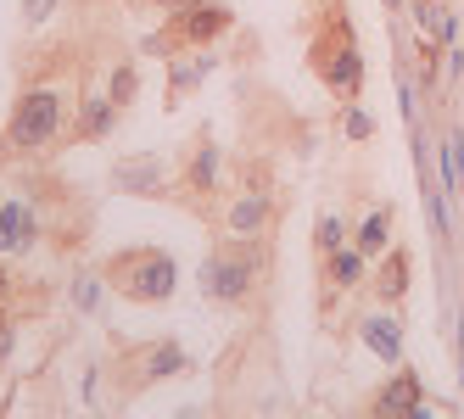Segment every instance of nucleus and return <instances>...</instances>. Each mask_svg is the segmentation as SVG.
<instances>
[{"mask_svg": "<svg viewBox=\"0 0 464 419\" xmlns=\"http://www.w3.org/2000/svg\"><path fill=\"white\" fill-rule=\"evenodd\" d=\"M107 285L123 291L129 302H169L179 285V269L169 252H118L107 263Z\"/></svg>", "mask_w": 464, "mask_h": 419, "instance_id": "obj_1", "label": "nucleus"}, {"mask_svg": "<svg viewBox=\"0 0 464 419\" xmlns=\"http://www.w3.org/2000/svg\"><path fill=\"white\" fill-rule=\"evenodd\" d=\"M56 129H62V95L56 90H28L17 112H12V151H40L56 140Z\"/></svg>", "mask_w": 464, "mask_h": 419, "instance_id": "obj_2", "label": "nucleus"}, {"mask_svg": "<svg viewBox=\"0 0 464 419\" xmlns=\"http://www.w3.org/2000/svg\"><path fill=\"white\" fill-rule=\"evenodd\" d=\"M252 274H257V257H213V263L202 269V291L213 302H241Z\"/></svg>", "mask_w": 464, "mask_h": 419, "instance_id": "obj_3", "label": "nucleus"}, {"mask_svg": "<svg viewBox=\"0 0 464 419\" xmlns=\"http://www.w3.org/2000/svg\"><path fill=\"white\" fill-rule=\"evenodd\" d=\"M324 84L342 95V101H353V95L363 90V56L353 51V45H336L324 56Z\"/></svg>", "mask_w": 464, "mask_h": 419, "instance_id": "obj_4", "label": "nucleus"}, {"mask_svg": "<svg viewBox=\"0 0 464 419\" xmlns=\"http://www.w3.org/2000/svg\"><path fill=\"white\" fill-rule=\"evenodd\" d=\"M118 190H135V196H162L169 179H162L157 157H135V163H118Z\"/></svg>", "mask_w": 464, "mask_h": 419, "instance_id": "obj_5", "label": "nucleus"}, {"mask_svg": "<svg viewBox=\"0 0 464 419\" xmlns=\"http://www.w3.org/2000/svg\"><path fill=\"white\" fill-rule=\"evenodd\" d=\"M229 28V12L224 6H196L185 23H179V45H208L213 34H224Z\"/></svg>", "mask_w": 464, "mask_h": 419, "instance_id": "obj_6", "label": "nucleus"}, {"mask_svg": "<svg viewBox=\"0 0 464 419\" xmlns=\"http://www.w3.org/2000/svg\"><path fill=\"white\" fill-rule=\"evenodd\" d=\"M358 336L375 347V358H386V364L403 358V330H397V319H363Z\"/></svg>", "mask_w": 464, "mask_h": 419, "instance_id": "obj_7", "label": "nucleus"}, {"mask_svg": "<svg viewBox=\"0 0 464 419\" xmlns=\"http://www.w3.org/2000/svg\"><path fill=\"white\" fill-rule=\"evenodd\" d=\"M28 241H34V213H28L23 202L0 207V252H23Z\"/></svg>", "mask_w": 464, "mask_h": 419, "instance_id": "obj_8", "label": "nucleus"}, {"mask_svg": "<svg viewBox=\"0 0 464 419\" xmlns=\"http://www.w3.org/2000/svg\"><path fill=\"white\" fill-rule=\"evenodd\" d=\"M375 414H425V408H420V380L403 369V375H397L386 392L375 397Z\"/></svg>", "mask_w": 464, "mask_h": 419, "instance_id": "obj_9", "label": "nucleus"}, {"mask_svg": "<svg viewBox=\"0 0 464 419\" xmlns=\"http://www.w3.org/2000/svg\"><path fill=\"white\" fill-rule=\"evenodd\" d=\"M269 224V196H241L229 207V235H257Z\"/></svg>", "mask_w": 464, "mask_h": 419, "instance_id": "obj_10", "label": "nucleus"}, {"mask_svg": "<svg viewBox=\"0 0 464 419\" xmlns=\"http://www.w3.org/2000/svg\"><path fill=\"white\" fill-rule=\"evenodd\" d=\"M112 118H118V101H112V95H107V101L95 95V101L79 107V129H84L90 140H107V135H112Z\"/></svg>", "mask_w": 464, "mask_h": 419, "instance_id": "obj_11", "label": "nucleus"}, {"mask_svg": "<svg viewBox=\"0 0 464 419\" xmlns=\"http://www.w3.org/2000/svg\"><path fill=\"white\" fill-rule=\"evenodd\" d=\"M363 246H336L330 252V285H358L363 280Z\"/></svg>", "mask_w": 464, "mask_h": 419, "instance_id": "obj_12", "label": "nucleus"}, {"mask_svg": "<svg viewBox=\"0 0 464 419\" xmlns=\"http://www.w3.org/2000/svg\"><path fill=\"white\" fill-rule=\"evenodd\" d=\"M403 291H409V257H403V252H392V257H386V269H381V297L397 302Z\"/></svg>", "mask_w": 464, "mask_h": 419, "instance_id": "obj_13", "label": "nucleus"}, {"mask_svg": "<svg viewBox=\"0 0 464 419\" xmlns=\"http://www.w3.org/2000/svg\"><path fill=\"white\" fill-rule=\"evenodd\" d=\"M218 185V146H196L190 163V190H213Z\"/></svg>", "mask_w": 464, "mask_h": 419, "instance_id": "obj_14", "label": "nucleus"}, {"mask_svg": "<svg viewBox=\"0 0 464 419\" xmlns=\"http://www.w3.org/2000/svg\"><path fill=\"white\" fill-rule=\"evenodd\" d=\"M185 369V352L174 347V341H162V347H151V358H146V380H162V375H179Z\"/></svg>", "mask_w": 464, "mask_h": 419, "instance_id": "obj_15", "label": "nucleus"}, {"mask_svg": "<svg viewBox=\"0 0 464 419\" xmlns=\"http://www.w3.org/2000/svg\"><path fill=\"white\" fill-rule=\"evenodd\" d=\"M386 218H392V213H375L370 224H363V235H358L363 252H381V246H386Z\"/></svg>", "mask_w": 464, "mask_h": 419, "instance_id": "obj_16", "label": "nucleus"}, {"mask_svg": "<svg viewBox=\"0 0 464 419\" xmlns=\"http://www.w3.org/2000/svg\"><path fill=\"white\" fill-rule=\"evenodd\" d=\"M107 95H112L118 107H129V101H135V68H118V73H112V90H107Z\"/></svg>", "mask_w": 464, "mask_h": 419, "instance_id": "obj_17", "label": "nucleus"}, {"mask_svg": "<svg viewBox=\"0 0 464 419\" xmlns=\"http://www.w3.org/2000/svg\"><path fill=\"white\" fill-rule=\"evenodd\" d=\"M73 302H79L84 313H95V302H102V280H84V274H79V280H73Z\"/></svg>", "mask_w": 464, "mask_h": 419, "instance_id": "obj_18", "label": "nucleus"}, {"mask_svg": "<svg viewBox=\"0 0 464 419\" xmlns=\"http://www.w3.org/2000/svg\"><path fill=\"white\" fill-rule=\"evenodd\" d=\"M342 235H347V224H342V218H324V224H319V246H324V252H336Z\"/></svg>", "mask_w": 464, "mask_h": 419, "instance_id": "obj_19", "label": "nucleus"}, {"mask_svg": "<svg viewBox=\"0 0 464 419\" xmlns=\"http://www.w3.org/2000/svg\"><path fill=\"white\" fill-rule=\"evenodd\" d=\"M56 12V0H23V23H45Z\"/></svg>", "mask_w": 464, "mask_h": 419, "instance_id": "obj_20", "label": "nucleus"}, {"mask_svg": "<svg viewBox=\"0 0 464 419\" xmlns=\"http://www.w3.org/2000/svg\"><path fill=\"white\" fill-rule=\"evenodd\" d=\"M347 135H353V140H370L375 129H370V118H363V112H347Z\"/></svg>", "mask_w": 464, "mask_h": 419, "instance_id": "obj_21", "label": "nucleus"}]
</instances>
